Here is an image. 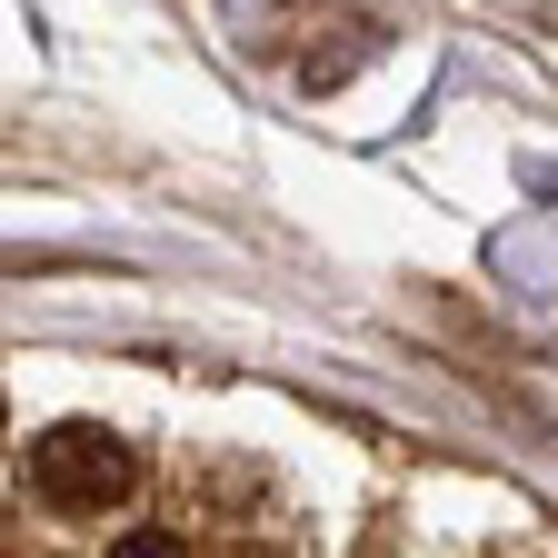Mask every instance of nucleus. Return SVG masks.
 I'll use <instances>...</instances> for the list:
<instances>
[{"instance_id": "f257e3e1", "label": "nucleus", "mask_w": 558, "mask_h": 558, "mask_svg": "<svg viewBox=\"0 0 558 558\" xmlns=\"http://www.w3.org/2000/svg\"><path fill=\"white\" fill-rule=\"evenodd\" d=\"M31 488H40L50 509H70V519H100V509H120L130 488H140V459H130V439H120V429L60 418V429H40V439H31Z\"/></svg>"}, {"instance_id": "f03ea898", "label": "nucleus", "mask_w": 558, "mask_h": 558, "mask_svg": "<svg viewBox=\"0 0 558 558\" xmlns=\"http://www.w3.org/2000/svg\"><path fill=\"white\" fill-rule=\"evenodd\" d=\"M110 558H180V538H170V529H130Z\"/></svg>"}]
</instances>
